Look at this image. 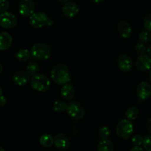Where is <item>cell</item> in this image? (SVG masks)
Returning <instances> with one entry per match:
<instances>
[{"mask_svg": "<svg viewBox=\"0 0 151 151\" xmlns=\"http://www.w3.org/2000/svg\"><path fill=\"white\" fill-rule=\"evenodd\" d=\"M80 11V7L77 3L73 1H69L65 3L62 7V12L63 15L68 18H73L78 14Z\"/></svg>", "mask_w": 151, "mask_h": 151, "instance_id": "obj_12", "label": "cell"}, {"mask_svg": "<svg viewBox=\"0 0 151 151\" xmlns=\"http://www.w3.org/2000/svg\"><path fill=\"white\" fill-rule=\"evenodd\" d=\"M1 93H2V90H1V86H0V96H1Z\"/></svg>", "mask_w": 151, "mask_h": 151, "instance_id": "obj_39", "label": "cell"}, {"mask_svg": "<svg viewBox=\"0 0 151 151\" xmlns=\"http://www.w3.org/2000/svg\"><path fill=\"white\" fill-rule=\"evenodd\" d=\"M30 85L33 90L38 92H46L50 89L51 81L44 74H37L30 78Z\"/></svg>", "mask_w": 151, "mask_h": 151, "instance_id": "obj_3", "label": "cell"}, {"mask_svg": "<svg viewBox=\"0 0 151 151\" xmlns=\"http://www.w3.org/2000/svg\"><path fill=\"white\" fill-rule=\"evenodd\" d=\"M0 151H5V150H4V149L2 147L0 146Z\"/></svg>", "mask_w": 151, "mask_h": 151, "instance_id": "obj_38", "label": "cell"}, {"mask_svg": "<svg viewBox=\"0 0 151 151\" xmlns=\"http://www.w3.org/2000/svg\"><path fill=\"white\" fill-rule=\"evenodd\" d=\"M147 53L149 56H151V44H149L147 47Z\"/></svg>", "mask_w": 151, "mask_h": 151, "instance_id": "obj_34", "label": "cell"}, {"mask_svg": "<svg viewBox=\"0 0 151 151\" xmlns=\"http://www.w3.org/2000/svg\"><path fill=\"white\" fill-rule=\"evenodd\" d=\"M143 25L146 30L151 32V13L146 15L143 21Z\"/></svg>", "mask_w": 151, "mask_h": 151, "instance_id": "obj_28", "label": "cell"}, {"mask_svg": "<svg viewBox=\"0 0 151 151\" xmlns=\"http://www.w3.org/2000/svg\"><path fill=\"white\" fill-rule=\"evenodd\" d=\"M68 115L72 118L79 120L83 118L85 115V109L81 102L78 101H72L67 105L66 110Z\"/></svg>", "mask_w": 151, "mask_h": 151, "instance_id": "obj_5", "label": "cell"}, {"mask_svg": "<svg viewBox=\"0 0 151 151\" xmlns=\"http://www.w3.org/2000/svg\"><path fill=\"white\" fill-rule=\"evenodd\" d=\"M18 20L16 16L10 12L0 13V26L5 29L14 28L17 25Z\"/></svg>", "mask_w": 151, "mask_h": 151, "instance_id": "obj_7", "label": "cell"}, {"mask_svg": "<svg viewBox=\"0 0 151 151\" xmlns=\"http://www.w3.org/2000/svg\"><path fill=\"white\" fill-rule=\"evenodd\" d=\"M149 78H150V81H151V70H150V73H149Z\"/></svg>", "mask_w": 151, "mask_h": 151, "instance_id": "obj_40", "label": "cell"}, {"mask_svg": "<svg viewBox=\"0 0 151 151\" xmlns=\"http://www.w3.org/2000/svg\"><path fill=\"white\" fill-rule=\"evenodd\" d=\"M31 57L30 51L27 49L22 48L16 53V58L20 62H26Z\"/></svg>", "mask_w": 151, "mask_h": 151, "instance_id": "obj_20", "label": "cell"}, {"mask_svg": "<svg viewBox=\"0 0 151 151\" xmlns=\"http://www.w3.org/2000/svg\"><path fill=\"white\" fill-rule=\"evenodd\" d=\"M139 39L140 42L142 43H147L151 39V33L150 31L144 30L142 31L140 33L139 36Z\"/></svg>", "mask_w": 151, "mask_h": 151, "instance_id": "obj_25", "label": "cell"}, {"mask_svg": "<svg viewBox=\"0 0 151 151\" xmlns=\"http://www.w3.org/2000/svg\"><path fill=\"white\" fill-rule=\"evenodd\" d=\"M31 57L39 61L47 60L52 55L51 48L44 43H36L30 50Z\"/></svg>", "mask_w": 151, "mask_h": 151, "instance_id": "obj_2", "label": "cell"}, {"mask_svg": "<svg viewBox=\"0 0 151 151\" xmlns=\"http://www.w3.org/2000/svg\"><path fill=\"white\" fill-rule=\"evenodd\" d=\"M143 140H144V138L142 137L140 135H134L132 137V143L133 144H134L135 146H141L143 144Z\"/></svg>", "mask_w": 151, "mask_h": 151, "instance_id": "obj_29", "label": "cell"}, {"mask_svg": "<svg viewBox=\"0 0 151 151\" xmlns=\"http://www.w3.org/2000/svg\"><path fill=\"white\" fill-rule=\"evenodd\" d=\"M50 18L43 12H35L29 17V24L35 28H41L48 25Z\"/></svg>", "mask_w": 151, "mask_h": 151, "instance_id": "obj_6", "label": "cell"}, {"mask_svg": "<svg viewBox=\"0 0 151 151\" xmlns=\"http://www.w3.org/2000/svg\"><path fill=\"white\" fill-rule=\"evenodd\" d=\"M98 151H114V145L111 140L109 139H101L97 144Z\"/></svg>", "mask_w": 151, "mask_h": 151, "instance_id": "obj_18", "label": "cell"}, {"mask_svg": "<svg viewBox=\"0 0 151 151\" xmlns=\"http://www.w3.org/2000/svg\"><path fill=\"white\" fill-rule=\"evenodd\" d=\"M97 133H98V136L100 139H109V137L110 136L111 131L109 127H106V126H101L100 127H99Z\"/></svg>", "mask_w": 151, "mask_h": 151, "instance_id": "obj_24", "label": "cell"}, {"mask_svg": "<svg viewBox=\"0 0 151 151\" xmlns=\"http://www.w3.org/2000/svg\"><path fill=\"white\" fill-rule=\"evenodd\" d=\"M27 72L29 73V76H35L37 75L38 73L40 70V67L36 62H31L27 65Z\"/></svg>", "mask_w": 151, "mask_h": 151, "instance_id": "obj_23", "label": "cell"}, {"mask_svg": "<svg viewBox=\"0 0 151 151\" xmlns=\"http://www.w3.org/2000/svg\"><path fill=\"white\" fill-rule=\"evenodd\" d=\"M59 1H60V2L62 3H66V2H69L70 0H58Z\"/></svg>", "mask_w": 151, "mask_h": 151, "instance_id": "obj_36", "label": "cell"}, {"mask_svg": "<svg viewBox=\"0 0 151 151\" xmlns=\"http://www.w3.org/2000/svg\"><path fill=\"white\" fill-rule=\"evenodd\" d=\"M130 151H145V150L140 146H134V147H132L131 150H130Z\"/></svg>", "mask_w": 151, "mask_h": 151, "instance_id": "obj_32", "label": "cell"}, {"mask_svg": "<svg viewBox=\"0 0 151 151\" xmlns=\"http://www.w3.org/2000/svg\"><path fill=\"white\" fill-rule=\"evenodd\" d=\"M35 4L32 0H22L19 5V12L24 17H29L35 13Z\"/></svg>", "mask_w": 151, "mask_h": 151, "instance_id": "obj_8", "label": "cell"}, {"mask_svg": "<svg viewBox=\"0 0 151 151\" xmlns=\"http://www.w3.org/2000/svg\"><path fill=\"white\" fill-rule=\"evenodd\" d=\"M135 50L136 53L139 55L145 54V53L147 52V47H146L145 43L139 42L136 44Z\"/></svg>", "mask_w": 151, "mask_h": 151, "instance_id": "obj_26", "label": "cell"}, {"mask_svg": "<svg viewBox=\"0 0 151 151\" xmlns=\"http://www.w3.org/2000/svg\"><path fill=\"white\" fill-rule=\"evenodd\" d=\"M51 78L55 84L64 85L71 80V73L69 68L64 64H58L51 70Z\"/></svg>", "mask_w": 151, "mask_h": 151, "instance_id": "obj_1", "label": "cell"}, {"mask_svg": "<svg viewBox=\"0 0 151 151\" xmlns=\"http://www.w3.org/2000/svg\"><path fill=\"white\" fill-rule=\"evenodd\" d=\"M6 103H7V99H6V98L4 96L1 95L0 96V106H4Z\"/></svg>", "mask_w": 151, "mask_h": 151, "instance_id": "obj_31", "label": "cell"}, {"mask_svg": "<svg viewBox=\"0 0 151 151\" xmlns=\"http://www.w3.org/2000/svg\"><path fill=\"white\" fill-rule=\"evenodd\" d=\"M142 145L146 151H151V135L145 136Z\"/></svg>", "mask_w": 151, "mask_h": 151, "instance_id": "obj_27", "label": "cell"}, {"mask_svg": "<svg viewBox=\"0 0 151 151\" xmlns=\"http://www.w3.org/2000/svg\"><path fill=\"white\" fill-rule=\"evenodd\" d=\"M70 140L63 133H58L54 137V145L57 149L66 150L70 147Z\"/></svg>", "mask_w": 151, "mask_h": 151, "instance_id": "obj_11", "label": "cell"}, {"mask_svg": "<svg viewBox=\"0 0 151 151\" xmlns=\"http://www.w3.org/2000/svg\"><path fill=\"white\" fill-rule=\"evenodd\" d=\"M147 130H148L149 133H150V134L151 135V118H150L148 120H147Z\"/></svg>", "mask_w": 151, "mask_h": 151, "instance_id": "obj_33", "label": "cell"}, {"mask_svg": "<svg viewBox=\"0 0 151 151\" xmlns=\"http://www.w3.org/2000/svg\"><path fill=\"white\" fill-rule=\"evenodd\" d=\"M10 7V2L8 0H0V13L7 12Z\"/></svg>", "mask_w": 151, "mask_h": 151, "instance_id": "obj_30", "label": "cell"}, {"mask_svg": "<svg viewBox=\"0 0 151 151\" xmlns=\"http://www.w3.org/2000/svg\"><path fill=\"white\" fill-rule=\"evenodd\" d=\"M39 142L41 146L44 147H50L52 145L54 144V138H52L50 134L45 133L40 137Z\"/></svg>", "mask_w": 151, "mask_h": 151, "instance_id": "obj_19", "label": "cell"}, {"mask_svg": "<svg viewBox=\"0 0 151 151\" xmlns=\"http://www.w3.org/2000/svg\"><path fill=\"white\" fill-rule=\"evenodd\" d=\"M134 124L128 119H122L119 121L116 127V133L119 138L128 139L134 133Z\"/></svg>", "mask_w": 151, "mask_h": 151, "instance_id": "obj_4", "label": "cell"}, {"mask_svg": "<svg viewBox=\"0 0 151 151\" xmlns=\"http://www.w3.org/2000/svg\"><path fill=\"white\" fill-rule=\"evenodd\" d=\"M76 93L75 87L69 84H66L63 85L60 90V94L61 96L66 100H71L73 99Z\"/></svg>", "mask_w": 151, "mask_h": 151, "instance_id": "obj_16", "label": "cell"}, {"mask_svg": "<svg viewBox=\"0 0 151 151\" xmlns=\"http://www.w3.org/2000/svg\"><path fill=\"white\" fill-rule=\"evenodd\" d=\"M125 115L127 117V119L130 120V121L135 120L139 115L138 108L135 106L130 107H128L127 109L126 113H125Z\"/></svg>", "mask_w": 151, "mask_h": 151, "instance_id": "obj_21", "label": "cell"}, {"mask_svg": "<svg viewBox=\"0 0 151 151\" xmlns=\"http://www.w3.org/2000/svg\"><path fill=\"white\" fill-rule=\"evenodd\" d=\"M137 96L141 100H146L151 95V84L147 81H142L137 87Z\"/></svg>", "mask_w": 151, "mask_h": 151, "instance_id": "obj_9", "label": "cell"}, {"mask_svg": "<svg viewBox=\"0 0 151 151\" xmlns=\"http://www.w3.org/2000/svg\"><path fill=\"white\" fill-rule=\"evenodd\" d=\"M117 31L122 38H128L131 36L133 33L132 27L128 21L122 20L117 25Z\"/></svg>", "mask_w": 151, "mask_h": 151, "instance_id": "obj_15", "label": "cell"}, {"mask_svg": "<svg viewBox=\"0 0 151 151\" xmlns=\"http://www.w3.org/2000/svg\"><path fill=\"white\" fill-rule=\"evenodd\" d=\"M119 69L123 72H129L134 67V62L129 56L126 54L121 55L117 61Z\"/></svg>", "mask_w": 151, "mask_h": 151, "instance_id": "obj_13", "label": "cell"}, {"mask_svg": "<svg viewBox=\"0 0 151 151\" xmlns=\"http://www.w3.org/2000/svg\"><path fill=\"white\" fill-rule=\"evenodd\" d=\"M91 1H92V2L94 3H100L102 2V1H103L104 0H90Z\"/></svg>", "mask_w": 151, "mask_h": 151, "instance_id": "obj_35", "label": "cell"}, {"mask_svg": "<svg viewBox=\"0 0 151 151\" xmlns=\"http://www.w3.org/2000/svg\"><path fill=\"white\" fill-rule=\"evenodd\" d=\"M13 83L18 86H23L27 84L30 81V77L29 73L26 71L19 70L15 73L13 76Z\"/></svg>", "mask_w": 151, "mask_h": 151, "instance_id": "obj_14", "label": "cell"}, {"mask_svg": "<svg viewBox=\"0 0 151 151\" xmlns=\"http://www.w3.org/2000/svg\"><path fill=\"white\" fill-rule=\"evenodd\" d=\"M67 105L66 103L60 100H57L53 103L52 107L55 112L61 113L65 112L67 110Z\"/></svg>", "mask_w": 151, "mask_h": 151, "instance_id": "obj_22", "label": "cell"}, {"mask_svg": "<svg viewBox=\"0 0 151 151\" xmlns=\"http://www.w3.org/2000/svg\"><path fill=\"white\" fill-rule=\"evenodd\" d=\"M13 38L7 32L0 33V50H5L11 46Z\"/></svg>", "mask_w": 151, "mask_h": 151, "instance_id": "obj_17", "label": "cell"}, {"mask_svg": "<svg viewBox=\"0 0 151 151\" xmlns=\"http://www.w3.org/2000/svg\"><path fill=\"white\" fill-rule=\"evenodd\" d=\"M2 71H3V67L2 65H1V64L0 63V75H1V73H2Z\"/></svg>", "mask_w": 151, "mask_h": 151, "instance_id": "obj_37", "label": "cell"}, {"mask_svg": "<svg viewBox=\"0 0 151 151\" xmlns=\"http://www.w3.org/2000/svg\"><path fill=\"white\" fill-rule=\"evenodd\" d=\"M135 65L139 70H149L151 69V56L148 54L139 55L136 60Z\"/></svg>", "mask_w": 151, "mask_h": 151, "instance_id": "obj_10", "label": "cell"}]
</instances>
